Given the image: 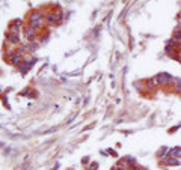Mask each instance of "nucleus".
<instances>
[{
    "label": "nucleus",
    "mask_w": 181,
    "mask_h": 170,
    "mask_svg": "<svg viewBox=\"0 0 181 170\" xmlns=\"http://www.w3.org/2000/svg\"><path fill=\"white\" fill-rule=\"evenodd\" d=\"M155 80H157V83H158V85H168V83H171V81H175V78H173L171 74H166V72L158 74Z\"/></svg>",
    "instance_id": "f257e3e1"
},
{
    "label": "nucleus",
    "mask_w": 181,
    "mask_h": 170,
    "mask_svg": "<svg viewBox=\"0 0 181 170\" xmlns=\"http://www.w3.org/2000/svg\"><path fill=\"white\" fill-rule=\"evenodd\" d=\"M41 23H43V14H39V12H33V14H30V26L38 27Z\"/></svg>",
    "instance_id": "f03ea898"
},
{
    "label": "nucleus",
    "mask_w": 181,
    "mask_h": 170,
    "mask_svg": "<svg viewBox=\"0 0 181 170\" xmlns=\"http://www.w3.org/2000/svg\"><path fill=\"white\" fill-rule=\"evenodd\" d=\"M24 33H26V38L29 39V41H33V39H35V27H33V26H29V27H26Z\"/></svg>",
    "instance_id": "7ed1b4c3"
},
{
    "label": "nucleus",
    "mask_w": 181,
    "mask_h": 170,
    "mask_svg": "<svg viewBox=\"0 0 181 170\" xmlns=\"http://www.w3.org/2000/svg\"><path fill=\"white\" fill-rule=\"evenodd\" d=\"M9 41L11 42H18L20 41V36H18V33H12V32H9Z\"/></svg>",
    "instance_id": "20e7f679"
},
{
    "label": "nucleus",
    "mask_w": 181,
    "mask_h": 170,
    "mask_svg": "<svg viewBox=\"0 0 181 170\" xmlns=\"http://www.w3.org/2000/svg\"><path fill=\"white\" fill-rule=\"evenodd\" d=\"M112 170H124V169H122V167H113Z\"/></svg>",
    "instance_id": "39448f33"
},
{
    "label": "nucleus",
    "mask_w": 181,
    "mask_h": 170,
    "mask_svg": "<svg viewBox=\"0 0 181 170\" xmlns=\"http://www.w3.org/2000/svg\"><path fill=\"white\" fill-rule=\"evenodd\" d=\"M178 57H180V59H181V51H180V53H178Z\"/></svg>",
    "instance_id": "423d86ee"
}]
</instances>
